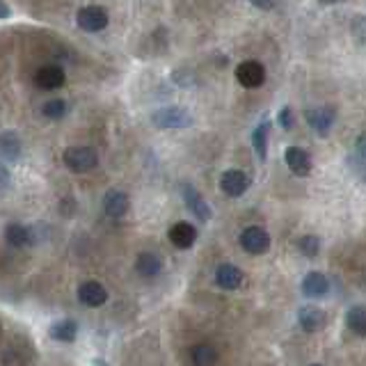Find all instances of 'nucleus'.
<instances>
[{"mask_svg": "<svg viewBox=\"0 0 366 366\" xmlns=\"http://www.w3.org/2000/svg\"><path fill=\"white\" fill-rule=\"evenodd\" d=\"M64 165L74 174H88L99 165V156L90 147H69L64 152Z\"/></svg>", "mask_w": 366, "mask_h": 366, "instance_id": "obj_1", "label": "nucleus"}, {"mask_svg": "<svg viewBox=\"0 0 366 366\" xmlns=\"http://www.w3.org/2000/svg\"><path fill=\"white\" fill-rule=\"evenodd\" d=\"M152 121L156 128H188L192 126V114L185 112L183 108H161L152 114Z\"/></svg>", "mask_w": 366, "mask_h": 366, "instance_id": "obj_2", "label": "nucleus"}, {"mask_svg": "<svg viewBox=\"0 0 366 366\" xmlns=\"http://www.w3.org/2000/svg\"><path fill=\"white\" fill-rule=\"evenodd\" d=\"M236 81H238L245 90H256L265 83V69L261 62L245 60L236 67Z\"/></svg>", "mask_w": 366, "mask_h": 366, "instance_id": "obj_3", "label": "nucleus"}, {"mask_svg": "<svg viewBox=\"0 0 366 366\" xmlns=\"http://www.w3.org/2000/svg\"><path fill=\"white\" fill-rule=\"evenodd\" d=\"M76 21H78V26H81V30L85 32H101L108 26V12L99 5H90V7L78 10Z\"/></svg>", "mask_w": 366, "mask_h": 366, "instance_id": "obj_4", "label": "nucleus"}, {"mask_svg": "<svg viewBox=\"0 0 366 366\" xmlns=\"http://www.w3.org/2000/svg\"><path fill=\"white\" fill-rule=\"evenodd\" d=\"M241 245L247 254H265L270 247V236L261 227H247L241 234Z\"/></svg>", "mask_w": 366, "mask_h": 366, "instance_id": "obj_5", "label": "nucleus"}, {"mask_svg": "<svg viewBox=\"0 0 366 366\" xmlns=\"http://www.w3.org/2000/svg\"><path fill=\"white\" fill-rule=\"evenodd\" d=\"M250 188V179L245 172L241 170H227L220 176V190L229 197H241L245 195V190Z\"/></svg>", "mask_w": 366, "mask_h": 366, "instance_id": "obj_6", "label": "nucleus"}, {"mask_svg": "<svg viewBox=\"0 0 366 366\" xmlns=\"http://www.w3.org/2000/svg\"><path fill=\"white\" fill-rule=\"evenodd\" d=\"M67 76H64V69L57 67V64H44L37 74H34V85L39 90H57L62 88Z\"/></svg>", "mask_w": 366, "mask_h": 366, "instance_id": "obj_7", "label": "nucleus"}, {"mask_svg": "<svg viewBox=\"0 0 366 366\" xmlns=\"http://www.w3.org/2000/svg\"><path fill=\"white\" fill-rule=\"evenodd\" d=\"M286 167L296 176H309L312 174V156L300 147H289L284 154Z\"/></svg>", "mask_w": 366, "mask_h": 366, "instance_id": "obj_8", "label": "nucleus"}, {"mask_svg": "<svg viewBox=\"0 0 366 366\" xmlns=\"http://www.w3.org/2000/svg\"><path fill=\"white\" fill-rule=\"evenodd\" d=\"M181 192H183V202L190 209V213H195L202 222H209L211 220V206L206 204V199L199 195L190 183H185L181 188Z\"/></svg>", "mask_w": 366, "mask_h": 366, "instance_id": "obj_9", "label": "nucleus"}, {"mask_svg": "<svg viewBox=\"0 0 366 366\" xmlns=\"http://www.w3.org/2000/svg\"><path fill=\"white\" fill-rule=\"evenodd\" d=\"M170 241H172V245L179 250H188L195 245L197 229L192 227L190 222H176V225H172L170 229Z\"/></svg>", "mask_w": 366, "mask_h": 366, "instance_id": "obj_10", "label": "nucleus"}, {"mask_svg": "<svg viewBox=\"0 0 366 366\" xmlns=\"http://www.w3.org/2000/svg\"><path fill=\"white\" fill-rule=\"evenodd\" d=\"M128 206H131V202H128V197L124 195L121 190H108L105 197H103V211L108 218H124V215L128 213Z\"/></svg>", "mask_w": 366, "mask_h": 366, "instance_id": "obj_11", "label": "nucleus"}, {"mask_svg": "<svg viewBox=\"0 0 366 366\" xmlns=\"http://www.w3.org/2000/svg\"><path fill=\"white\" fill-rule=\"evenodd\" d=\"M78 300L88 307H101L108 300V291L103 289V284H99L92 279V282L81 284V289H78Z\"/></svg>", "mask_w": 366, "mask_h": 366, "instance_id": "obj_12", "label": "nucleus"}, {"mask_svg": "<svg viewBox=\"0 0 366 366\" xmlns=\"http://www.w3.org/2000/svg\"><path fill=\"white\" fill-rule=\"evenodd\" d=\"M307 121L318 135H327L334 126V112L329 108H312L307 110Z\"/></svg>", "mask_w": 366, "mask_h": 366, "instance_id": "obj_13", "label": "nucleus"}, {"mask_svg": "<svg viewBox=\"0 0 366 366\" xmlns=\"http://www.w3.org/2000/svg\"><path fill=\"white\" fill-rule=\"evenodd\" d=\"M298 323H300V327H303L305 332H318V329L325 325V314H323V309H318V307H314V305L300 307Z\"/></svg>", "mask_w": 366, "mask_h": 366, "instance_id": "obj_14", "label": "nucleus"}, {"mask_svg": "<svg viewBox=\"0 0 366 366\" xmlns=\"http://www.w3.org/2000/svg\"><path fill=\"white\" fill-rule=\"evenodd\" d=\"M215 282H218L220 289L234 291V289H238L243 282V272L232 263H222L218 265V270H215Z\"/></svg>", "mask_w": 366, "mask_h": 366, "instance_id": "obj_15", "label": "nucleus"}, {"mask_svg": "<svg viewBox=\"0 0 366 366\" xmlns=\"http://www.w3.org/2000/svg\"><path fill=\"white\" fill-rule=\"evenodd\" d=\"M327 289H329L327 277L318 270L307 272L305 279H303V293L307 298H323L327 293Z\"/></svg>", "mask_w": 366, "mask_h": 366, "instance_id": "obj_16", "label": "nucleus"}, {"mask_svg": "<svg viewBox=\"0 0 366 366\" xmlns=\"http://www.w3.org/2000/svg\"><path fill=\"white\" fill-rule=\"evenodd\" d=\"M0 154H3L5 163H17L21 158V138L14 131L0 133Z\"/></svg>", "mask_w": 366, "mask_h": 366, "instance_id": "obj_17", "label": "nucleus"}, {"mask_svg": "<svg viewBox=\"0 0 366 366\" xmlns=\"http://www.w3.org/2000/svg\"><path fill=\"white\" fill-rule=\"evenodd\" d=\"M268 133H270V121L263 119L259 126L254 128L252 133V147L254 154L261 163H265V156H268Z\"/></svg>", "mask_w": 366, "mask_h": 366, "instance_id": "obj_18", "label": "nucleus"}, {"mask_svg": "<svg viewBox=\"0 0 366 366\" xmlns=\"http://www.w3.org/2000/svg\"><path fill=\"white\" fill-rule=\"evenodd\" d=\"M5 241H7V245L21 250V247L30 245V232H28V227L19 225V222H12V225L5 227Z\"/></svg>", "mask_w": 366, "mask_h": 366, "instance_id": "obj_19", "label": "nucleus"}, {"mask_svg": "<svg viewBox=\"0 0 366 366\" xmlns=\"http://www.w3.org/2000/svg\"><path fill=\"white\" fill-rule=\"evenodd\" d=\"M346 325L355 336H366V307L355 305L346 314Z\"/></svg>", "mask_w": 366, "mask_h": 366, "instance_id": "obj_20", "label": "nucleus"}, {"mask_svg": "<svg viewBox=\"0 0 366 366\" xmlns=\"http://www.w3.org/2000/svg\"><path fill=\"white\" fill-rule=\"evenodd\" d=\"M161 268H163V263L154 252H142L138 256V261H135V270H138L142 277H156L158 272H161Z\"/></svg>", "mask_w": 366, "mask_h": 366, "instance_id": "obj_21", "label": "nucleus"}, {"mask_svg": "<svg viewBox=\"0 0 366 366\" xmlns=\"http://www.w3.org/2000/svg\"><path fill=\"white\" fill-rule=\"evenodd\" d=\"M190 360L195 366H215V362H218V353H215V348L211 346V343H197L190 353Z\"/></svg>", "mask_w": 366, "mask_h": 366, "instance_id": "obj_22", "label": "nucleus"}, {"mask_svg": "<svg viewBox=\"0 0 366 366\" xmlns=\"http://www.w3.org/2000/svg\"><path fill=\"white\" fill-rule=\"evenodd\" d=\"M51 339L55 341H64V343H71L76 339V334H78V325L74 321H60V323H55V325L51 327Z\"/></svg>", "mask_w": 366, "mask_h": 366, "instance_id": "obj_23", "label": "nucleus"}, {"mask_svg": "<svg viewBox=\"0 0 366 366\" xmlns=\"http://www.w3.org/2000/svg\"><path fill=\"white\" fill-rule=\"evenodd\" d=\"M44 117H48V119H62L64 114H67V103L62 101V99H53V101H46L44 103Z\"/></svg>", "mask_w": 366, "mask_h": 366, "instance_id": "obj_24", "label": "nucleus"}, {"mask_svg": "<svg viewBox=\"0 0 366 366\" xmlns=\"http://www.w3.org/2000/svg\"><path fill=\"white\" fill-rule=\"evenodd\" d=\"M298 247H300V252H303L305 256H316L321 252V241H318V236H303L298 243Z\"/></svg>", "mask_w": 366, "mask_h": 366, "instance_id": "obj_25", "label": "nucleus"}, {"mask_svg": "<svg viewBox=\"0 0 366 366\" xmlns=\"http://www.w3.org/2000/svg\"><path fill=\"white\" fill-rule=\"evenodd\" d=\"M350 32H353L357 44H366V14H360V17L353 19V23H350Z\"/></svg>", "mask_w": 366, "mask_h": 366, "instance_id": "obj_26", "label": "nucleus"}, {"mask_svg": "<svg viewBox=\"0 0 366 366\" xmlns=\"http://www.w3.org/2000/svg\"><path fill=\"white\" fill-rule=\"evenodd\" d=\"M277 121H279V126L284 128V131H289V128L293 126V110L289 105H284L282 110H279V114H277Z\"/></svg>", "mask_w": 366, "mask_h": 366, "instance_id": "obj_27", "label": "nucleus"}, {"mask_svg": "<svg viewBox=\"0 0 366 366\" xmlns=\"http://www.w3.org/2000/svg\"><path fill=\"white\" fill-rule=\"evenodd\" d=\"M355 152H357V156H360V158H362V161H366V133H362V135H360V138H357Z\"/></svg>", "mask_w": 366, "mask_h": 366, "instance_id": "obj_28", "label": "nucleus"}, {"mask_svg": "<svg viewBox=\"0 0 366 366\" xmlns=\"http://www.w3.org/2000/svg\"><path fill=\"white\" fill-rule=\"evenodd\" d=\"M250 3H252L256 10H272L277 0H250Z\"/></svg>", "mask_w": 366, "mask_h": 366, "instance_id": "obj_29", "label": "nucleus"}, {"mask_svg": "<svg viewBox=\"0 0 366 366\" xmlns=\"http://www.w3.org/2000/svg\"><path fill=\"white\" fill-rule=\"evenodd\" d=\"M0 17H3V19H7V17H10V7H7V3H3V5H0Z\"/></svg>", "mask_w": 366, "mask_h": 366, "instance_id": "obj_30", "label": "nucleus"}, {"mask_svg": "<svg viewBox=\"0 0 366 366\" xmlns=\"http://www.w3.org/2000/svg\"><path fill=\"white\" fill-rule=\"evenodd\" d=\"M321 3H325V5H332V3H339V0H321Z\"/></svg>", "mask_w": 366, "mask_h": 366, "instance_id": "obj_31", "label": "nucleus"}, {"mask_svg": "<svg viewBox=\"0 0 366 366\" xmlns=\"http://www.w3.org/2000/svg\"><path fill=\"white\" fill-rule=\"evenodd\" d=\"M94 366H105V362H103V360H96V362H94Z\"/></svg>", "mask_w": 366, "mask_h": 366, "instance_id": "obj_32", "label": "nucleus"}, {"mask_svg": "<svg viewBox=\"0 0 366 366\" xmlns=\"http://www.w3.org/2000/svg\"><path fill=\"white\" fill-rule=\"evenodd\" d=\"M309 366H323V364H309Z\"/></svg>", "mask_w": 366, "mask_h": 366, "instance_id": "obj_33", "label": "nucleus"}]
</instances>
